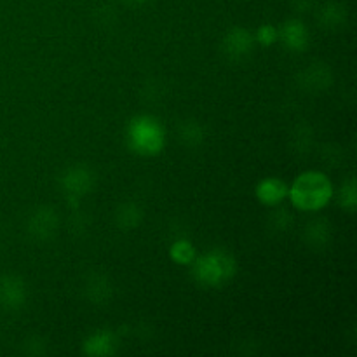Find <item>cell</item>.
<instances>
[{
  "instance_id": "cell-22",
  "label": "cell",
  "mask_w": 357,
  "mask_h": 357,
  "mask_svg": "<svg viewBox=\"0 0 357 357\" xmlns=\"http://www.w3.org/2000/svg\"><path fill=\"white\" fill-rule=\"evenodd\" d=\"M23 352L31 357L47 354V342L42 337H38V335H31V337H28L26 340H24Z\"/></svg>"
},
{
  "instance_id": "cell-20",
  "label": "cell",
  "mask_w": 357,
  "mask_h": 357,
  "mask_svg": "<svg viewBox=\"0 0 357 357\" xmlns=\"http://www.w3.org/2000/svg\"><path fill=\"white\" fill-rule=\"evenodd\" d=\"M293 222H295V216L289 209L282 208L281 204L274 206V211L268 215V229L274 230V232L282 234L288 232L293 227Z\"/></svg>"
},
{
  "instance_id": "cell-21",
  "label": "cell",
  "mask_w": 357,
  "mask_h": 357,
  "mask_svg": "<svg viewBox=\"0 0 357 357\" xmlns=\"http://www.w3.org/2000/svg\"><path fill=\"white\" fill-rule=\"evenodd\" d=\"M255 42L260 44L261 47H271L279 40V26L274 23H264L255 31Z\"/></svg>"
},
{
  "instance_id": "cell-5",
  "label": "cell",
  "mask_w": 357,
  "mask_h": 357,
  "mask_svg": "<svg viewBox=\"0 0 357 357\" xmlns=\"http://www.w3.org/2000/svg\"><path fill=\"white\" fill-rule=\"evenodd\" d=\"M59 230V213L52 206L40 204L28 215L26 234L35 243L54 239Z\"/></svg>"
},
{
  "instance_id": "cell-1",
  "label": "cell",
  "mask_w": 357,
  "mask_h": 357,
  "mask_svg": "<svg viewBox=\"0 0 357 357\" xmlns=\"http://www.w3.org/2000/svg\"><path fill=\"white\" fill-rule=\"evenodd\" d=\"M333 194V181L319 169L303 171L288 187L289 202L303 213H319L330 204Z\"/></svg>"
},
{
  "instance_id": "cell-15",
  "label": "cell",
  "mask_w": 357,
  "mask_h": 357,
  "mask_svg": "<svg viewBox=\"0 0 357 357\" xmlns=\"http://www.w3.org/2000/svg\"><path fill=\"white\" fill-rule=\"evenodd\" d=\"M317 21L324 30H340L349 23V9L338 0L324 2L317 10Z\"/></svg>"
},
{
  "instance_id": "cell-7",
  "label": "cell",
  "mask_w": 357,
  "mask_h": 357,
  "mask_svg": "<svg viewBox=\"0 0 357 357\" xmlns=\"http://www.w3.org/2000/svg\"><path fill=\"white\" fill-rule=\"evenodd\" d=\"M30 296L26 281L17 274H0V309L17 312L23 309Z\"/></svg>"
},
{
  "instance_id": "cell-23",
  "label": "cell",
  "mask_w": 357,
  "mask_h": 357,
  "mask_svg": "<svg viewBox=\"0 0 357 357\" xmlns=\"http://www.w3.org/2000/svg\"><path fill=\"white\" fill-rule=\"evenodd\" d=\"M291 6L296 13H309L316 6V0H291Z\"/></svg>"
},
{
  "instance_id": "cell-14",
  "label": "cell",
  "mask_w": 357,
  "mask_h": 357,
  "mask_svg": "<svg viewBox=\"0 0 357 357\" xmlns=\"http://www.w3.org/2000/svg\"><path fill=\"white\" fill-rule=\"evenodd\" d=\"M145 218L142 204L136 201H124L115 208L114 211V225L121 232H132L138 229Z\"/></svg>"
},
{
  "instance_id": "cell-11",
  "label": "cell",
  "mask_w": 357,
  "mask_h": 357,
  "mask_svg": "<svg viewBox=\"0 0 357 357\" xmlns=\"http://www.w3.org/2000/svg\"><path fill=\"white\" fill-rule=\"evenodd\" d=\"M84 296L94 307H105L114 298V284L103 272H91L84 281Z\"/></svg>"
},
{
  "instance_id": "cell-8",
  "label": "cell",
  "mask_w": 357,
  "mask_h": 357,
  "mask_svg": "<svg viewBox=\"0 0 357 357\" xmlns=\"http://www.w3.org/2000/svg\"><path fill=\"white\" fill-rule=\"evenodd\" d=\"M335 82V73L331 66L324 61H314L296 75V84L300 89L309 94H319L330 89Z\"/></svg>"
},
{
  "instance_id": "cell-24",
  "label": "cell",
  "mask_w": 357,
  "mask_h": 357,
  "mask_svg": "<svg viewBox=\"0 0 357 357\" xmlns=\"http://www.w3.org/2000/svg\"><path fill=\"white\" fill-rule=\"evenodd\" d=\"M122 2L129 3V6H145V3H149L150 0H122Z\"/></svg>"
},
{
  "instance_id": "cell-12",
  "label": "cell",
  "mask_w": 357,
  "mask_h": 357,
  "mask_svg": "<svg viewBox=\"0 0 357 357\" xmlns=\"http://www.w3.org/2000/svg\"><path fill=\"white\" fill-rule=\"evenodd\" d=\"M303 241L312 251H324L333 241V227L326 216H314L305 223Z\"/></svg>"
},
{
  "instance_id": "cell-17",
  "label": "cell",
  "mask_w": 357,
  "mask_h": 357,
  "mask_svg": "<svg viewBox=\"0 0 357 357\" xmlns=\"http://www.w3.org/2000/svg\"><path fill=\"white\" fill-rule=\"evenodd\" d=\"M167 255H169L173 264L180 265V267H190L192 261H194L195 257H197V250H195L194 243H192L190 239H187V237H180V239L171 243Z\"/></svg>"
},
{
  "instance_id": "cell-9",
  "label": "cell",
  "mask_w": 357,
  "mask_h": 357,
  "mask_svg": "<svg viewBox=\"0 0 357 357\" xmlns=\"http://www.w3.org/2000/svg\"><path fill=\"white\" fill-rule=\"evenodd\" d=\"M278 42H281L286 51L293 52V54H302L310 45V31L302 20L293 17L279 26Z\"/></svg>"
},
{
  "instance_id": "cell-18",
  "label": "cell",
  "mask_w": 357,
  "mask_h": 357,
  "mask_svg": "<svg viewBox=\"0 0 357 357\" xmlns=\"http://www.w3.org/2000/svg\"><path fill=\"white\" fill-rule=\"evenodd\" d=\"M333 197L337 199V204L340 206L344 211L356 213L357 211V183L354 176H349L344 183L335 190Z\"/></svg>"
},
{
  "instance_id": "cell-6",
  "label": "cell",
  "mask_w": 357,
  "mask_h": 357,
  "mask_svg": "<svg viewBox=\"0 0 357 357\" xmlns=\"http://www.w3.org/2000/svg\"><path fill=\"white\" fill-rule=\"evenodd\" d=\"M253 31L244 26H232L225 31L222 38V52L229 61L241 63L250 58L255 51Z\"/></svg>"
},
{
  "instance_id": "cell-4",
  "label": "cell",
  "mask_w": 357,
  "mask_h": 357,
  "mask_svg": "<svg viewBox=\"0 0 357 357\" xmlns=\"http://www.w3.org/2000/svg\"><path fill=\"white\" fill-rule=\"evenodd\" d=\"M58 185L66 202L73 209H79L82 199L93 192L94 185H96V174L86 164H73L59 174Z\"/></svg>"
},
{
  "instance_id": "cell-19",
  "label": "cell",
  "mask_w": 357,
  "mask_h": 357,
  "mask_svg": "<svg viewBox=\"0 0 357 357\" xmlns=\"http://www.w3.org/2000/svg\"><path fill=\"white\" fill-rule=\"evenodd\" d=\"M314 145V131L309 124L302 122V124L296 126L291 132V146L296 153H305L310 152Z\"/></svg>"
},
{
  "instance_id": "cell-3",
  "label": "cell",
  "mask_w": 357,
  "mask_h": 357,
  "mask_svg": "<svg viewBox=\"0 0 357 357\" xmlns=\"http://www.w3.org/2000/svg\"><path fill=\"white\" fill-rule=\"evenodd\" d=\"M192 278L202 288H223L229 284L239 271L236 257L222 248H213L206 253L197 255L192 261Z\"/></svg>"
},
{
  "instance_id": "cell-13",
  "label": "cell",
  "mask_w": 357,
  "mask_h": 357,
  "mask_svg": "<svg viewBox=\"0 0 357 357\" xmlns=\"http://www.w3.org/2000/svg\"><path fill=\"white\" fill-rule=\"evenodd\" d=\"M288 187L289 185L282 178L265 176L255 187V197L260 204L274 208V206L282 204L288 199Z\"/></svg>"
},
{
  "instance_id": "cell-2",
  "label": "cell",
  "mask_w": 357,
  "mask_h": 357,
  "mask_svg": "<svg viewBox=\"0 0 357 357\" xmlns=\"http://www.w3.org/2000/svg\"><path fill=\"white\" fill-rule=\"evenodd\" d=\"M126 145L138 157L153 159L167 145V131L162 122L150 114H138L126 126Z\"/></svg>"
},
{
  "instance_id": "cell-16",
  "label": "cell",
  "mask_w": 357,
  "mask_h": 357,
  "mask_svg": "<svg viewBox=\"0 0 357 357\" xmlns=\"http://www.w3.org/2000/svg\"><path fill=\"white\" fill-rule=\"evenodd\" d=\"M178 138H180L181 145L195 150L204 145L206 138H208V132H206V128L197 119H187L178 128Z\"/></svg>"
},
{
  "instance_id": "cell-10",
  "label": "cell",
  "mask_w": 357,
  "mask_h": 357,
  "mask_svg": "<svg viewBox=\"0 0 357 357\" xmlns=\"http://www.w3.org/2000/svg\"><path fill=\"white\" fill-rule=\"evenodd\" d=\"M119 351V337L115 331L101 328L87 335L82 342V354L87 357H112Z\"/></svg>"
}]
</instances>
